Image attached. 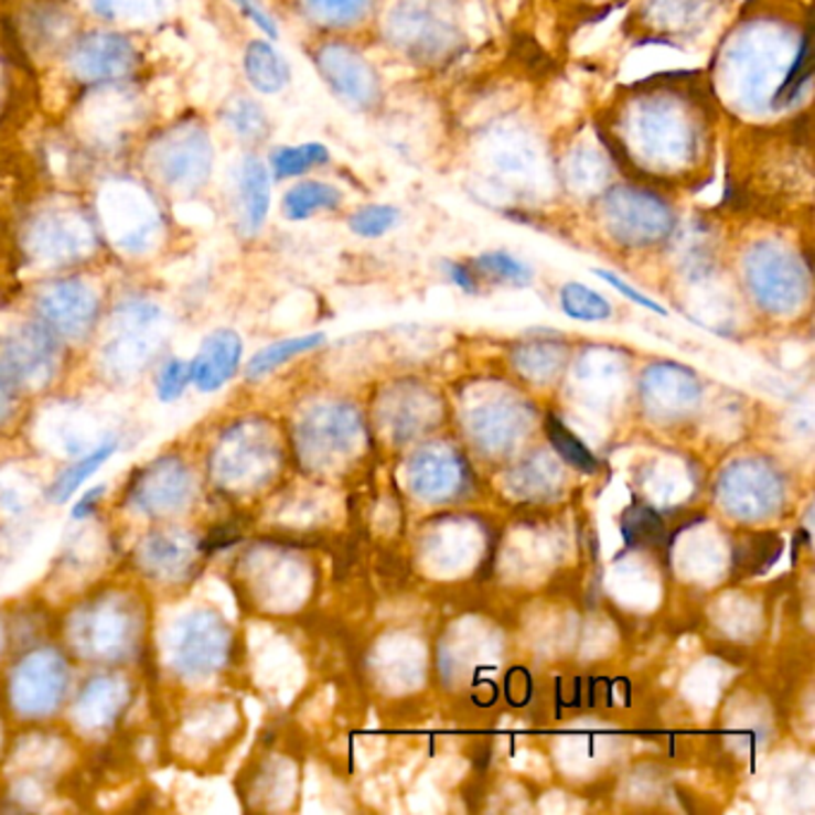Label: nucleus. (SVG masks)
Segmentation results:
<instances>
[{
    "label": "nucleus",
    "instance_id": "c85d7f7f",
    "mask_svg": "<svg viewBox=\"0 0 815 815\" xmlns=\"http://www.w3.org/2000/svg\"><path fill=\"white\" fill-rule=\"evenodd\" d=\"M233 3L242 10V15H245L247 20H251L264 34H268L270 39H278V26H276L274 18H270L268 12L261 8L259 0H233Z\"/></svg>",
    "mask_w": 815,
    "mask_h": 815
},
{
    "label": "nucleus",
    "instance_id": "20e7f679",
    "mask_svg": "<svg viewBox=\"0 0 815 815\" xmlns=\"http://www.w3.org/2000/svg\"><path fill=\"white\" fill-rule=\"evenodd\" d=\"M751 292L768 311H790L806 292V278L790 254L755 249L747 264Z\"/></svg>",
    "mask_w": 815,
    "mask_h": 815
},
{
    "label": "nucleus",
    "instance_id": "2eb2a0df",
    "mask_svg": "<svg viewBox=\"0 0 815 815\" xmlns=\"http://www.w3.org/2000/svg\"><path fill=\"white\" fill-rule=\"evenodd\" d=\"M560 309L567 313L569 319L586 321V323H598L608 321L612 317V304L603 294L596 290L586 288L581 282H567L560 290Z\"/></svg>",
    "mask_w": 815,
    "mask_h": 815
},
{
    "label": "nucleus",
    "instance_id": "dca6fc26",
    "mask_svg": "<svg viewBox=\"0 0 815 815\" xmlns=\"http://www.w3.org/2000/svg\"><path fill=\"white\" fill-rule=\"evenodd\" d=\"M112 452H116V442H106V446L96 448L87 457H82V460L75 462L67 471H63L49 491L55 503H67V500L77 493V489H82L84 481H89L96 471L110 460Z\"/></svg>",
    "mask_w": 815,
    "mask_h": 815
},
{
    "label": "nucleus",
    "instance_id": "1a4fd4ad",
    "mask_svg": "<svg viewBox=\"0 0 815 815\" xmlns=\"http://www.w3.org/2000/svg\"><path fill=\"white\" fill-rule=\"evenodd\" d=\"M641 385L643 388L665 390V397L661 395V397L651 399V403H646L653 417H663V419L684 417L686 411L696 407L698 397H700V385L694 378V374H689L686 368L672 366V364L653 366L646 374V380H643Z\"/></svg>",
    "mask_w": 815,
    "mask_h": 815
},
{
    "label": "nucleus",
    "instance_id": "f03ea898",
    "mask_svg": "<svg viewBox=\"0 0 815 815\" xmlns=\"http://www.w3.org/2000/svg\"><path fill=\"white\" fill-rule=\"evenodd\" d=\"M720 495L729 514L741 519H763L775 514L782 500V481L763 462H737L720 481Z\"/></svg>",
    "mask_w": 815,
    "mask_h": 815
},
{
    "label": "nucleus",
    "instance_id": "bb28decb",
    "mask_svg": "<svg viewBox=\"0 0 815 815\" xmlns=\"http://www.w3.org/2000/svg\"><path fill=\"white\" fill-rule=\"evenodd\" d=\"M230 122L235 130L245 137V139H261V135L266 132V112L261 110V106H256L251 101H242L235 106Z\"/></svg>",
    "mask_w": 815,
    "mask_h": 815
},
{
    "label": "nucleus",
    "instance_id": "39448f33",
    "mask_svg": "<svg viewBox=\"0 0 815 815\" xmlns=\"http://www.w3.org/2000/svg\"><path fill=\"white\" fill-rule=\"evenodd\" d=\"M317 67L342 101L354 108H371L378 101V75L354 49L342 44L323 46L317 53Z\"/></svg>",
    "mask_w": 815,
    "mask_h": 815
},
{
    "label": "nucleus",
    "instance_id": "5701e85b",
    "mask_svg": "<svg viewBox=\"0 0 815 815\" xmlns=\"http://www.w3.org/2000/svg\"><path fill=\"white\" fill-rule=\"evenodd\" d=\"M397 218H399L397 208L385 206V204H371V206H364L356 213H352L350 230L360 237L376 239L388 233L390 227L397 223Z\"/></svg>",
    "mask_w": 815,
    "mask_h": 815
},
{
    "label": "nucleus",
    "instance_id": "f3484780",
    "mask_svg": "<svg viewBox=\"0 0 815 815\" xmlns=\"http://www.w3.org/2000/svg\"><path fill=\"white\" fill-rule=\"evenodd\" d=\"M663 534L665 522L648 505H634L622 514V538L629 550L655 546L657 540H663Z\"/></svg>",
    "mask_w": 815,
    "mask_h": 815
},
{
    "label": "nucleus",
    "instance_id": "0eeeda50",
    "mask_svg": "<svg viewBox=\"0 0 815 815\" xmlns=\"http://www.w3.org/2000/svg\"><path fill=\"white\" fill-rule=\"evenodd\" d=\"M242 362V340L235 331H221L211 333L202 350L190 362L192 371V383L202 393H216L221 390L227 380H233Z\"/></svg>",
    "mask_w": 815,
    "mask_h": 815
},
{
    "label": "nucleus",
    "instance_id": "2f4dec72",
    "mask_svg": "<svg viewBox=\"0 0 815 815\" xmlns=\"http://www.w3.org/2000/svg\"><path fill=\"white\" fill-rule=\"evenodd\" d=\"M104 495H106V485H98V489H92V491L84 493V495L77 500V505H75V510H73V517H75V519H84V517H87V514H92V512L96 510L98 500H101Z\"/></svg>",
    "mask_w": 815,
    "mask_h": 815
},
{
    "label": "nucleus",
    "instance_id": "f257e3e1",
    "mask_svg": "<svg viewBox=\"0 0 815 815\" xmlns=\"http://www.w3.org/2000/svg\"><path fill=\"white\" fill-rule=\"evenodd\" d=\"M605 216L610 223V235L622 245L643 247L661 242L672 230V211L663 199L651 192L618 190L608 196Z\"/></svg>",
    "mask_w": 815,
    "mask_h": 815
},
{
    "label": "nucleus",
    "instance_id": "9d476101",
    "mask_svg": "<svg viewBox=\"0 0 815 815\" xmlns=\"http://www.w3.org/2000/svg\"><path fill=\"white\" fill-rule=\"evenodd\" d=\"M245 75L259 94H278L290 84V65L268 41H251L245 51Z\"/></svg>",
    "mask_w": 815,
    "mask_h": 815
},
{
    "label": "nucleus",
    "instance_id": "c756f323",
    "mask_svg": "<svg viewBox=\"0 0 815 815\" xmlns=\"http://www.w3.org/2000/svg\"><path fill=\"white\" fill-rule=\"evenodd\" d=\"M442 270H446V276L460 290H464L467 294H479V278L474 266H467L460 261H442Z\"/></svg>",
    "mask_w": 815,
    "mask_h": 815
},
{
    "label": "nucleus",
    "instance_id": "423d86ee",
    "mask_svg": "<svg viewBox=\"0 0 815 815\" xmlns=\"http://www.w3.org/2000/svg\"><path fill=\"white\" fill-rule=\"evenodd\" d=\"M69 63H73L75 75L84 82L118 79L137 65V51L120 34L98 32L79 41Z\"/></svg>",
    "mask_w": 815,
    "mask_h": 815
},
{
    "label": "nucleus",
    "instance_id": "a211bd4d",
    "mask_svg": "<svg viewBox=\"0 0 815 815\" xmlns=\"http://www.w3.org/2000/svg\"><path fill=\"white\" fill-rule=\"evenodd\" d=\"M328 161H331V151L323 144H313V141L302 147H282L270 156V165H274V175L278 180L299 178L309 173L311 168L325 165Z\"/></svg>",
    "mask_w": 815,
    "mask_h": 815
},
{
    "label": "nucleus",
    "instance_id": "393cba45",
    "mask_svg": "<svg viewBox=\"0 0 815 815\" xmlns=\"http://www.w3.org/2000/svg\"><path fill=\"white\" fill-rule=\"evenodd\" d=\"M737 553L739 567L749 571H761L778 560L782 553V543L778 536H751L747 546H741Z\"/></svg>",
    "mask_w": 815,
    "mask_h": 815
},
{
    "label": "nucleus",
    "instance_id": "6e6552de",
    "mask_svg": "<svg viewBox=\"0 0 815 815\" xmlns=\"http://www.w3.org/2000/svg\"><path fill=\"white\" fill-rule=\"evenodd\" d=\"M469 479L462 457L426 450L411 464V489L428 500H450L460 493Z\"/></svg>",
    "mask_w": 815,
    "mask_h": 815
},
{
    "label": "nucleus",
    "instance_id": "aec40b11",
    "mask_svg": "<svg viewBox=\"0 0 815 815\" xmlns=\"http://www.w3.org/2000/svg\"><path fill=\"white\" fill-rule=\"evenodd\" d=\"M546 431H548L550 446L555 448V452L560 454L569 467L583 471V474H593V471L598 469L596 454L589 448H586V442H581L575 433H571L569 428L555 417V414H548Z\"/></svg>",
    "mask_w": 815,
    "mask_h": 815
},
{
    "label": "nucleus",
    "instance_id": "9b49d317",
    "mask_svg": "<svg viewBox=\"0 0 815 815\" xmlns=\"http://www.w3.org/2000/svg\"><path fill=\"white\" fill-rule=\"evenodd\" d=\"M239 192L247 230L249 233L261 230V225L266 223L270 211V178L268 168L256 159V156H247L245 163H242Z\"/></svg>",
    "mask_w": 815,
    "mask_h": 815
},
{
    "label": "nucleus",
    "instance_id": "a878e982",
    "mask_svg": "<svg viewBox=\"0 0 815 815\" xmlns=\"http://www.w3.org/2000/svg\"><path fill=\"white\" fill-rule=\"evenodd\" d=\"M190 383H192L190 364L182 360H170L161 368L159 378H156V393H159L163 403H175V399H180L182 393L187 390Z\"/></svg>",
    "mask_w": 815,
    "mask_h": 815
},
{
    "label": "nucleus",
    "instance_id": "f8f14e48",
    "mask_svg": "<svg viewBox=\"0 0 815 815\" xmlns=\"http://www.w3.org/2000/svg\"><path fill=\"white\" fill-rule=\"evenodd\" d=\"M342 202V194L337 187L321 180L299 182L285 194L282 213L288 221H307L317 216L319 211H333Z\"/></svg>",
    "mask_w": 815,
    "mask_h": 815
},
{
    "label": "nucleus",
    "instance_id": "7c9ffc66",
    "mask_svg": "<svg viewBox=\"0 0 815 815\" xmlns=\"http://www.w3.org/2000/svg\"><path fill=\"white\" fill-rule=\"evenodd\" d=\"M151 3H156V0H96V10L106 12V15H122V12L137 15V12L151 8Z\"/></svg>",
    "mask_w": 815,
    "mask_h": 815
},
{
    "label": "nucleus",
    "instance_id": "4468645a",
    "mask_svg": "<svg viewBox=\"0 0 815 815\" xmlns=\"http://www.w3.org/2000/svg\"><path fill=\"white\" fill-rule=\"evenodd\" d=\"M44 309L58 325L87 323L94 311L92 294L77 282H63L44 297Z\"/></svg>",
    "mask_w": 815,
    "mask_h": 815
},
{
    "label": "nucleus",
    "instance_id": "412c9836",
    "mask_svg": "<svg viewBox=\"0 0 815 815\" xmlns=\"http://www.w3.org/2000/svg\"><path fill=\"white\" fill-rule=\"evenodd\" d=\"M813 77V61H811V39L808 34L801 39L798 44V51H796V58L790 67V73H786L784 82L780 84V89L775 92V96H772V108H786L792 106L796 98L801 96V92L806 89V84L811 82Z\"/></svg>",
    "mask_w": 815,
    "mask_h": 815
},
{
    "label": "nucleus",
    "instance_id": "6ab92c4d",
    "mask_svg": "<svg viewBox=\"0 0 815 815\" xmlns=\"http://www.w3.org/2000/svg\"><path fill=\"white\" fill-rule=\"evenodd\" d=\"M476 276H485L495 282L512 285V288H526L534 282V270L528 268L517 256L507 251H485L474 259Z\"/></svg>",
    "mask_w": 815,
    "mask_h": 815
},
{
    "label": "nucleus",
    "instance_id": "cd10ccee",
    "mask_svg": "<svg viewBox=\"0 0 815 815\" xmlns=\"http://www.w3.org/2000/svg\"><path fill=\"white\" fill-rule=\"evenodd\" d=\"M593 274H596L600 280H605V282L610 285V288H614V290H618L620 294H624L626 299H632L634 304H639V307H643V309H648V311H653V313H661V317H667V309H665V307H661V304L655 302V299H651V297H646L643 292H639L636 288H632V285L624 282L622 278H618L614 274H610V270H600V268H596Z\"/></svg>",
    "mask_w": 815,
    "mask_h": 815
},
{
    "label": "nucleus",
    "instance_id": "4be33fe9",
    "mask_svg": "<svg viewBox=\"0 0 815 815\" xmlns=\"http://www.w3.org/2000/svg\"><path fill=\"white\" fill-rule=\"evenodd\" d=\"M371 0H304L309 18L325 26H347L366 15Z\"/></svg>",
    "mask_w": 815,
    "mask_h": 815
},
{
    "label": "nucleus",
    "instance_id": "b1692460",
    "mask_svg": "<svg viewBox=\"0 0 815 815\" xmlns=\"http://www.w3.org/2000/svg\"><path fill=\"white\" fill-rule=\"evenodd\" d=\"M39 239L49 249L46 254H69L82 242V230L67 218H49L39 227Z\"/></svg>",
    "mask_w": 815,
    "mask_h": 815
},
{
    "label": "nucleus",
    "instance_id": "ddd939ff",
    "mask_svg": "<svg viewBox=\"0 0 815 815\" xmlns=\"http://www.w3.org/2000/svg\"><path fill=\"white\" fill-rule=\"evenodd\" d=\"M325 335L323 333H311V335H299V337H288L274 342V345L264 347L261 352H256L249 364H247V378L256 380L264 378L268 374H274L276 368H280L282 364H288L294 356L317 350L319 345H323Z\"/></svg>",
    "mask_w": 815,
    "mask_h": 815
},
{
    "label": "nucleus",
    "instance_id": "7ed1b4c3",
    "mask_svg": "<svg viewBox=\"0 0 815 815\" xmlns=\"http://www.w3.org/2000/svg\"><path fill=\"white\" fill-rule=\"evenodd\" d=\"M213 144L196 125H184L156 149V170L170 187L194 190L211 175Z\"/></svg>",
    "mask_w": 815,
    "mask_h": 815
}]
</instances>
